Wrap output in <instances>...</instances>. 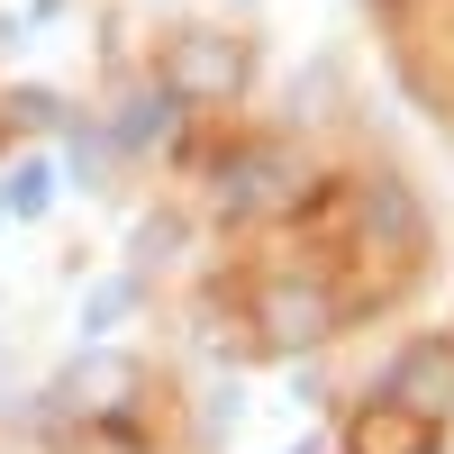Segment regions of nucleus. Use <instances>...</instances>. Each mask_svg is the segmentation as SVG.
I'll return each mask as SVG.
<instances>
[{
	"label": "nucleus",
	"mask_w": 454,
	"mask_h": 454,
	"mask_svg": "<svg viewBox=\"0 0 454 454\" xmlns=\"http://www.w3.org/2000/svg\"><path fill=\"white\" fill-rule=\"evenodd\" d=\"M55 192H64V182H55V164L46 155H27V164H10V173H0V218H46L55 209Z\"/></svg>",
	"instance_id": "nucleus-1"
},
{
	"label": "nucleus",
	"mask_w": 454,
	"mask_h": 454,
	"mask_svg": "<svg viewBox=\"0 0 454 454\" xmlns=\"http://www.w3.org/2000/svg\"><path fill=\"white\" fill-rule=\"evenodd\" d=\"M273 318H282V336H318V327H327V300H300V291H282V300H273Z\"/></svg>",
	"instance_id": "nucleus-3"
},
{
	"label": "nucleus",
	"mask_w": 454,
	"mask_h": 454,
	"mask_svg": "<svg viewBox=\"0 0 454 454\" xmlns=\"http://www.w3.org/2000/svg\"><path fill=\"white\" fill-rule=\"evenodd\" d=\"M128 309H137V282H128V273H109V282L82 300V336H109V327H119Z\"/></svg>",
	"instance_id": "nucleus-2"
},
{
	"label": "nucleus",
	"mask_w": 454,
	"mask_h": 454,
	"mask_svg": "<svg viewBox=\"0 0 454 454\" xmlns=\"http://www.w3.org/2000/svg\"><path fill=\"white\" fill-rule=\"evenodd\" d=\"M282 454H318V445H282Z\"/></svg>",
	"instance_id": "nucleus-4"
}]
</instances>
